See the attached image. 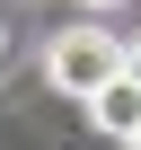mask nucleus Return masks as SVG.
I'll return each instance as SVG.
<instances>
[{
    "label": "nucleus",
    "instance_id": "f257e3e1",
    "mask_svg": "<svg viewBox=\"0 0 141 150\" xmlns=\"http://www.w3.org/2000/svg\"><path fill=\"white\" fill-rule=\"evenodd\" d=\"M123 71H132V44H115L97 18H88V27H62V35L44 44V88L80 97V106H88L106 80H123Z\"/></svg>",
    "mask_w": 141,
    "mask_h": 150
},
{
    "label": "nucleus",
    "instance_id": "f03ea898",
    "mask_svg": "<svg viewBox=\"0 0 141 150\" xmlns=\"http://www.w3.org/2000/svg\"><path fill=\"white\" fill-rule=\"evenodd\" d=\"M88 124H97L106 141H132V132H141V80H132V71L106 80V88L88 97Z\"/></svg>",
    "mask_w": 141,
    "mask_h": 150
},
{
    "label": "nucleus",
    "instance_id": "7ed1b4c3",
    "mask_svg": "<svg viewBox=\"0 0 141 150\" xmlns=\"http://www.w3.org/2000/svg\"><path fill=\"white\" fill-rule=\"evenodd\" d=\"M80 9H97V18H106V9H123V0H80Z\"/></svg>",
    "mask_w": 141,
    "mask_h": 150
},
{
    "label": "nucleus",
    "instance_id": "20e7f679",
    "mask_svg": "<svg viewBox=\"0 0 141 150\" xmlns=\"http://www.w3.org/2000/svg\"><path fill=\"white\" fill-rule=\"evenodd\" d=\"M132 80H141V35H132Z\"/></svg>",
    "mask_w": 141,
    "mask_h": 150
},
{
    "label": "nucleus",
    "instance_id": "39448f33",
    "mask_svg": "<svg viewBox=\"0 0 141 150\" xmlns=\"http://www.w3.org/2000/svg\"><path fill=\"white\" fill-rule=\"evenodd\" d=\"M123 150H141V132H132V141H123Z\"/></svg>",
    "mask_w": 141,
    "mask_h": 150
}]
</instances>
